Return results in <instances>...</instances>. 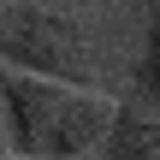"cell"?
Returning a JSON list of instances; mask_svg holds the SVG:
<instances>
[{"mask_svg": "<svg viewBox=\"0 0 160 160\" xmlns=\"http://www.w3.org/2000/svg\"><path fill=\"white\" fill-rule=\"evenodd\" d=\"M107 89H83V83H59V77H30L0 65V131L6 148L24 160H83L95 154L107 119H113Z\"/></svg>", "mask_w": 160, "mask_h": 160, "instance_id": "6da1fadb", "label": "cell"}, {"mask_svg": "<svg viewBox=\"0 0 160 160\" xmlns=\"http://www.w3.org/2000/svg\"><path fill=\"white\" fill-rule=\"evenodd\" d=\"M0 65L30 71V77H59V83L101 89L89 30L53 0H0Z\"/></svg>", "mask_w": 160, "mask_h": 160, "instance_id": "7a4b0ae2", "label": "cell"}, {"mask_svg": "<svg viewBox=\"0 0 160 160\" xmlns=\"http://www.w3.org/2000/svg\"><path fill=\"white\" fill-rule=\"evenodd\" d=\"M95 160H160V119L154 101H131L119 95L113 101V119L95 142Z\"/></svg>", "mask_w": 160, "mask_h": 160, "instance_id": "3957f363", "label": "cell"}, {"mask_svg": "<svg viewBox=\"0 0 160 160\" xmlns=\"http://www.w3.org/2000/svg\"><path fill=\"white\" fill-rule=\"evenodd\" d=\"M0 160H24V154H12V148H0Z\"/></svg>", "mask_w": 160, "mask_h": 160, "instance_id": "277c9868", "label": "cell"}, {"mask_svg": "<svg viewBox=\"0 0 160 160\" xmlns=\"http://www.w3.org/2000/svg\"><path fill=\"white\" fill-rule=\"evenodd\" d=\"M0 148H6V131H0Z\"/></svg>", "mask_w": 160, "mask_h": 160, "instance_id": "5b68a950", "label": "cell"}]
</instances>
